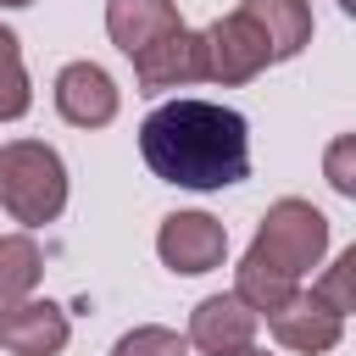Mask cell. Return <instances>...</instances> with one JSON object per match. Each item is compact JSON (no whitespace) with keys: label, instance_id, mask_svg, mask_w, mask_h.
Here are the masks:
<instances>
[{"label":"cell","instance_id":"obj_1","mask_svg":"<svg viewBox=\"0 0 356 356\" xmlns=\"http://www.w3.org/2000/svg\"><path fill=\"white\" fill-rule=\"evenodd\" d=\"M145 167L178 189H228L250 172V128L234 106L172 100L139 122Z\"/></svg>","mask_w":356,"mask_h":356},{"label":"cell","instance_id":"obj_2","mask_svg":"<svg viewBox=\"0 0 356 356\" xmlns=\"http://www.w3.org/2000/svg\"><path fill=\"white\" fill-rule=\"evenodd\" d=\"M0 206L17 222H28V228H44V222L61 217V206H67V167H61V156L44 139L0 145Z\"/></svg>","mask_w":356,"mask_h":356},{"label":"cell","instance_id":"obj_3","mask_svg":"<svg viewBox=\"0 0 356 356\" xmlns=\"http://www.w3.org/2000/svg\"><path fill=\"white\" fill-rule=\"evenodd\" d=\"M245 256L278 267L284 278H300V273H312L328 256V217L312 200H295V195L289 200H273Z\"/></svg>","mask_w":356,"mask_h":356},{"label":"cell","instance_id":"obj_4","mask_svg":"<svg viewBox=\"0 0 356 356\" xmlns=\"http://www.w3.org/2000/svg\"><path fill=\"white\" fill-rule=\"evenodd\" d=\"M261 67H273V39L267 28L239 6L206 28V78L217 83H250Z\"/></svg>","mask_w":356,"mask_h":356},{"label":"cell","instance_id":"obj_5","mask_svg":"<svg viewBox=\"0 0 356 356\" xmlns=\"http://www.w3.org/2000/svg\"><path fill=\"white\" fill-rule=\"evenodd\" d=\"M156 256H161L172 273H184V278L211 273V267H222V256H228V228H222L217 217H206V211H172V217L161 222V234H156Z\"/></svg>","mask_w":356,"mask_h":356},{"label":"cell","instance_id":"obj_6","mask_svg":"<svg viewBox=\"0 0 356 356\" xmlns=\"http://www.w3.org/2000/svg\"><path fill=\"white\" fill-rule=\"evenodd\" d=\"M267 328L278 334V345H289V350H300V356H323V350L339 345L345 312H334L317 289H295L284 306L267 312Z\"/></svg>","mask_w":356,"mask_h":356},{"label":"cell","instance_id":"obj_7","mask_svg":"<svg viewBox=\"0 0 356 356\" xmlns=\"http://www.w3.org/2000/svg\"><path fill=\"white\" fill-rule=\"evenodd\" d=\"M134 78H139V95H161V89H184V83H200L206 78V33H167L156 39L150 50L134 56Z\"/></svg>","mask_w":356,"mask_h":356},{"label":"cell","instance_id":"obj_8","mask_svg":"<svg viewBox=\"0 0 356 356\" xmlns=\"http://www.w3.org/2000/svg\"><path fill=\"white\" fill-rule=\"evenodd\" d=\"M256 306L234 289V295H206L195 312H189V345L206 350V356H228V350H245L256 339Z\"/></svg>","mask_w":356,"mask_h":356},{"label":"cell","instance_id":"obj_9","mask_svg":"<svg viewBox=\"0 0 356 356\" xmlns=\"http://www.w3.org/2000/svg\"><path fill=\"white\" fill-rule=\"evenodd\" d=\"M67 312L56 300H17V306H0V345L11 356H61L67 350Z\"/></svg>","mask_w":356,"mask_h":356},{"label":"cell","instance_id":"obj_10","mask_svg":"<svg viewBox=\"0 0 356 356\" xmlns=\"http://www.w3.org/2000/svg\"><path fill=\"white\" fill-rule=\"evenodd\" d=\"M56 111L72 128H106L117 117V83L95 61H67L56 72Z\"/></svg>","mask_w":356,"mask_h":356},{"label":"cell","instance_id":"obj_11","mask_svg":"<svg viewBox=\"0 0 356 356\" xmlns=\"http://www.w3.org/2000/svg\"><path fill=\"white\" fill-rule=\"evenodd\" d=\"M184 22H178V6L172 0H106V33H111V44L134 61L139 50H150L156 39H167V33H178Z\"/></svg>","mask_w":356,"mask_h":356},{"label":"cell","instance_id":"obj_12","mask_svg":"<svg viewBox=\"0 0 356 356\" xmlns=\"http://www.w3.org/2000/svg\"><path fill=\"white\" fill-rule=\"evenodd\" d=\"M245 11L267 28L273 39V61H289L312 44V6L306 0H245Z\"/></svg>","mask_w":356,"mask_h":356},{"label":"cell","instance_id":"obj_13","mask_svg":"<svg viewBox=\"0 0 356 356\" xmlns=\"http://www.w3.org/2000/svg\"><path fill=\"white\" fill-rule=\"evenodd\" d=\"M44 278V256L28 234H0V306H17L39 289Z\"/></svg>","mask_w":356,"mask_h":356},{"label":"cell","instance_id":"obj_14","mask_svg":"<svg viewBox=\"0 0 356 356\" xmlns=\"http://www.w3.org/2000/svg\"><path fill=\"white\" fill-rule=\"evenodd\" d=\"M33 106L28 72H22V39L11 28H0V122H17Z\"/></svg>","mask_w":356,"mask_h":356},{"label":"cell","instance_id":"obj_15","mask_svg":"<svg viewBox=\"0 0 356 356\" xmlns=\"http://www.w3.org/2000/svg\"><path fill=\"white\" fill-rule=\"evenodd\" d=\"M184 350H189V334H178V328H161V323L128 328V334L111 345V356H184Z\"/></svg>","mask_w":356,"mask_h":356},{"label":"cell","instance_id":"obj_16","mask_svg":"<svg viewBox=\"0 0 356 356\" xmlns=\"http://www.w3.org/2000/svg\"><path fill=\"white\" fill-rule=\"evenodd\" d=\"M317 295H323L334 312H356V245L339 250V261L317 278Z\"/></svg>","mask_w":356,"mask_h":356},{"label":"cell","instance_id":"obj_17","mask_svg":"<svg viewBox=\"0 0 356 356\" xmlns=\"http://www.w3.org/2000/svg\"><path fill=\"white\" fill-rule=\"evenodd\" d=\"M323 178H328L345 200H356V134H339V139L323 150Z\"/></svg>","mask_w":356,"mask_h":356},{"label":"cell","instance_id":"obj_18","mask_svg":"<svg viewBox=\"0 0 356 356\" xmlns=\"http://www.w3.org/2000/svg\"><path fill=\"white\" fill-rule=\"evenodd\" d=\"M228 356H267V350H256V345H245V350H228Z\"/></svg>","mask_w":356,"mask_h":356},{"label":"cell","instance_id":"obj_19","mask_svg":"<svg viewBox=\"0 0 356 356\" xmlns=\"http://www.w3.org/2000/svg\"><path fill=\"white\" fill-rule=\"evenodd\" d=\"M339 11H345V17H356V0H339Z\"/></svg>","mask_w":356,"mask_h":356},{"label":"cell","instance_id":"obj_20","mask_svg":"<svg viewBox=\"0 0 356 356\" xmlns=\"http://www.w3.org/2000/svg\"><path fill=\"white\" fill-rule=\"evenodd\" d=\"M0 6H6V11H11V6H33V0H0Z\"/></svg>","mask_w":356,"mask_h":356}]
</instances>
